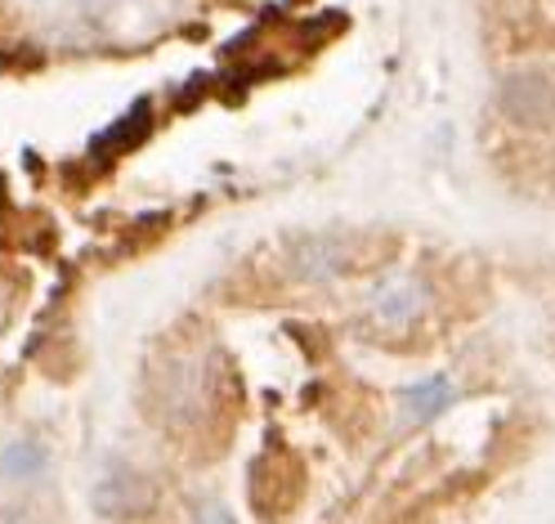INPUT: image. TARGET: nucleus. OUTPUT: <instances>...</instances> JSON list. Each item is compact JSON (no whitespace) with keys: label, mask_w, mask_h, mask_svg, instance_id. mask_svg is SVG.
<instances>
[{"label":"nucleus","mask_w":555,"mask_h":524,"mask_svg":"<svg viewBox=\"0 0 555 524\" xmlns=\"http://www.w3.org/2000/svg\"><path fill=\"white\" fill-rule=\"evenodd\" d=\"M193 524H237V520L229 515V507H224V502L202 498V502H197V511H193Z\"/></svg>","instance_id":"nucleus-8"},{"label":"nucleus","mask_w":555,"mask_h":524,"mask_svg":"<svg viewBox=\"0 0 555 524\" xmlns=\"http://www.w3.org/2000/svg\"><path fill=\"white\" fill-rule=\"evenodd\" d=\"M94 511L99 515H108V520H126V515H139L149 507V484L139 471L113 462L108 471H103V480L94 484Z\"/></svg>","instance_id":"nucleus-1"},{"label":"nucleus","mask_w":555,"mask_h":524,"mask_svg":"<svg viewBox=\"0 0 555 524\" xmlns=\"http://www.w3.org/2000/svg\"><path fill=\"white\" fill-rule=\"evenodd\" d=\"M296 273L309 278V283H323V278H336L345 269V242L332 238V233H314L296 242V256H292Z\"/></svg>","instance_id":"nucleus-3"},{"label":"nucleus","mask_w":555,"mask_h":524,"mask_svg":"<svg viewBox=\"0 0 555 524\" xmlns=\"http://www.w3.org/2000/svg\"><path fill=\"white\" fill-rule=\"evenodd\" d=\"M372 314H376V319L386 323V328L412 323L416 314H422V287H416V283H395V287H386V292H376Z\"/></svg>","instance_id":"nucleus-5"},{"label":"nucleus","mask_w":555,"mask_h":524,"mask_svg":"<svg viewBox=\"0 0 555 524\" xmlns=\"http://www.w3.org/2000/svg\"><path fill=\"white\" fill-rule=\"evenodd\" d=\"M144 126H149V103H134V117H121L108 135L99 139V149H117V144H126V139L134 144V139L144 135Z\"/></svg>","instance_id":"nucleus-7"},{"label":"nucleus","mask_w":555,"mask_h":524,"mask_svg":"<svg viewBox=\"0 0 555 524\" xmlns=\"http://www.w3.org/2000/svg\"><path fill=\"white\" fill-rule=\"evenodd\" d=\"M50 471V448L37 439H14L0 448V480L5 484H37Z\"/></svg>","instance_id":"nucleus-4"},{"label":"nucleus","mask_w":555,"mask_h":524,"mask_svg":"<svg viewBox=\"0 0 555 524\" xmlns=\"http://www.w3.org/2000/svg\"><path fill=\"white\" fill-rule=\"evenodd\" d=\"M502 108L525 126H546L555 117V86L542 73H515L502 86Z\"/></svg>","instance_id":"nucleus-2"},{"label":"nucleus","mask_w":555,"mask_h":524,"mask_svg":"<svg viewBox=\"0 0 555 524\" xmlns=\"http://www.w3.org/2000/svg\"><path fill=\"white\" fill-rule=\"evenodd\" d=\"M453 404V386L443 376H430V381H416V386L403 391V412L416 417V422H430L435 412H443Z\"/></svg>","instance_id":"nucleus-6"}]
</instances>
